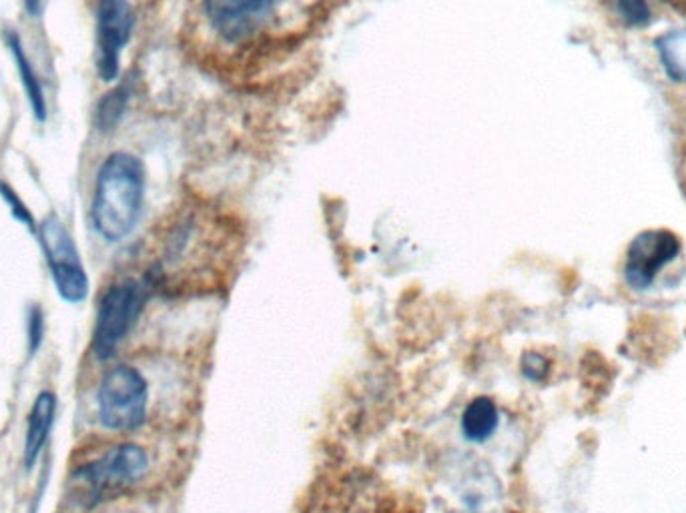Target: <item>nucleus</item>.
<instances>
[{
    "mask_svg": "<svg viewBox=\"0 0 686 513\" xmlns=\"http://www.w3.org/2000/svg\"><path fill=\"white\" fill-rule=\"evenodd\" d=\"M135 12L127 0H101L97 9V72L112 82L121 71V52L131 41Z\"/></svg>",
    "mask_w": 686,
    "mask_h": 513,
    "instance_id": "nucleus-6",
    "label": "nucleus"
},
{
    "mask_svg": "<svg viewBox=\"0 0 686 513\" xmlns=\"http://www.w3.org/2000/svg\"><path fill=\"white\" fill-rule=\"evenodd\" d=\"M24 9L31 17L39 19L45 11V0H24Z\"/></svg>",
    "mask_w": 686,
    "mask_h": 513,
    "instance_id": "nucleus-17",
    "label": "nucleus"
},
{
    "mask_svg": "<svg viewBox=\"0 0 686 513\" xmlns=\"http://www.w3.org/2000/svg\"><path fill=\"white\" fill-rule=\"evenodd\" d=\"M500 425V413L494 399L476 397L462 413V433L470 442L482 443L494 435Z\"/></svg>",
    "mask_w": 686,
    "mask_h": 513,
    "instance_id": "nucleus-11",
    "label": "nucleus"
},
{
    "mask_svg": "<svg viewBox=\"0 0 686 513\" xmlns=\"http://www.w3.org/2000/svg\"><path fill=\"white\" fill-rule=\"evenodd\" d=\"M0 197L11 207L12 217H14L17 221L22 223V225H24L29 231L35 233V235L39 233V225L35 221L31 209L22 203L21 197L17 195V191L12 189L9 182L0 181Z\"/></svg>",
    "mask_w": 686,
    "mask_h": 513,
    "instance_id": "nucleus-15",
    "label": "nucleus"
},
{
    "mask_svg": "<svg viewBox=\"0 0 686 513\" xmlns=\"http://www.w3.org/2000/svg\"><path fill=\"white\" fill-rule=\"evenodd\" d=\"M522 372H525L526 377L528 379H532V382H540V379H545L546 373H548V362H546L542 355H538V353H528L525 357V363H522Z\"/></svg>",
    "mask_w": 686,
    "mask_h": 513,
    "instance_id": "nucleus-16",
    "label": "nucleus"
},
{
    "mask_svg": "<svg viewBox=\"0 0 686 513\" xmlns=\"http://www.w3.org/2000/svg\"><path fill=\"white\" fill-rule=\"evenodd\" d=\"M151 287V282L125 279L105 289L97 305L92 329V352L101 362L111 359L117 347L127 339L135 323L141 317Z\"/></svg>",
    "mask_w": 686,
    "mask_h": 513,
    "instance_id": "nucleus-3",
    "label": "nucleus"
},
{
    "mask_svg": "<svg viewBox=\"0 0 686 513\" xmlns=\"http://www.w3.org/2000/svg\"><path fill=\"white\" fill-rule=\"evenodd\" d=\"M280 0H213L212 19L219 31L237 37L249 22L272 11Z\"/></svg>",
    "mask_w": 686,
    "mask_h": 513,
    "instance_id": "nucleus-8",
    "label": "nucleus"
},
{
    "mask_svg": "<svg viewBox=\"0 0 686 513\" xmlns=\"http://www.w3.org/2000/svg\"><path fill=\"white\" fill-rule=\"evenodd\" d=\"M131 82L125 81L102 97L95 111V125L99 131H112L121 122L127 105L131 101Z\"/></svg>",
    "mask_w": 686,
    "mask_h": 513,
    "instance_id": "nucleus-12",
    "label": "nucleus"
},
{
    "mask_svg": "<svg viewBox=\"0 0 686 513\" xmlns=\"http://www.w3.org/2000/svg\"><path fill=\"white\" fill-rule=\"evenodd\" d=\"M7 47L11 49L12 59L17 65V71L21 77L22 89L27 92V99L31 105L32 115L37 121H47V99H45V91H42L41 81L37 77V72L32 69L31 61L24 52L22 47L21 37L17 32H7Z\"/></svg>",
    "mask_w": 686,
    "mask_h": 513,
    "instance_id": "nucleus-10",
    "label": "nucleus"
},
{
    "mask_svg": "<svg viewBox=\"0 0 686 513\" xmlns=\"http://www.w3.org/2000/svg\"><path fill=\"white\" fill-rule=\"evenodd\" d=\"M612 4L616 14L626 22L628 27L643 29L653 22V12L646 0H608Z\"/></svg>",
    "mask_w": 686,
    "mask_h": 513,
    "instance_id": "nucleus-13",
    "label": "nucleus"
},
{
    "mask_svg": "<svg viewBox=\"0 0 686 513\" xmlns=\"http://www.w3.org/2000/svg\"><path fill=\"white\" fill-rule=\"evenodd\" d=\"M47 323H45V312L41 305H31L27 312V349L29 357H35L45 343Z\"/></svg>",
    "mask_w": 686,
    "mask_h": 513,
    "instance_id": "nucleus-14",
    "label": "nucleus"
},
{
    "mask_svg": "<svg viewBox=\"0 0 686 513\" xmlns=\"http://www.w3.org/2000/svg\"><path fill=\"white\" fill-rule=\"evenodd\" d=\"M145 201V167L131 152H111L97 172L92 225L105 241L119 243L137 227Z\"/></svg>",
    "mask_w": 686,
    "mask_h": 513,
    "instance_id": "nucleus-1",
    "label": "nucleus"
},
{
    "mask_svg": "<svg viewBox=\"0 0 686 513\" xmlns=\"http://www.w3.org/2000/svg\"><path fill=\"white\" fill-rule=\"evenodd\" d=\"M147 470L149 455L141 445L122 443L72 473L69 483L71 497L82 507L91 510L127 492L145 477Z\"/></svg>",
    "mask_w": 686,
    "mask_h": 513,
    "instance_id": "nucleus-2",
    "label": "nucleus"
},
{
    "mask_svg": "<svg viewBox=\"0 0 686 513\" xmlns=\"http://www.w3.org/2000/svg\"><path fill=\"white\" fill-rule=\"evenodd\" d=\"M99 420L111 432L139 430L147 420L149 385L139 369L131 365L112 367L97 392Z\"/></svg>",
    "mask_w": 686,
    "mask_h": 513,
    "instance_id": "nucleus-4",
    "label": "nucleus"
},
{
    "mask_svg": "<svg viewBox=\"0 0 686 513\" xmlns=\"http://www.w3.org/2000/svg\"><path fill=\"white\" fill-rule=\"evenodd\" d=\"M37 237L41 239L45 259L49 265L52 282L57 293L67 303H82L89 295V277L82 267L81 255L75 245L71 233L59 219V215L51 213L39 225Z\"/></svg>",
    "mask_w": 686,
    "mask_h": 513,
    "instance_id": "nucleus-5",
    "label": "nucleus"
},
{
    "mask_svg": "<svg viewBox=\"0 0 686 513\" xmlns=\"http://www.w3.org/2000/svg\"><path fill=\"white\" fill-rule=\"evenodd\" d=\"M680 253V239L666 229H648L636 235L626 251L625 279L636 292H645L658 273L675 262Z\"/></svg>",
    "mask_w": 686,
    "mask_h": 513,
    "instance_id": "nucleus-7",
    "label": "nucleus"
},
{
    "mask_svg": "<svg viewBox=\"0 0 686 513\" xmlns=\"http://www.w3.org/2000/svg\"><path fill=\"white\" fill-rule=\"evenodd\" d=\"M55 413H57V397H55V393H39L35 403H32V410L29 413V425H27V435H24V465H27V470L35 467V463L39 460L45 443H47L49 435H51Z\"/></svg>",
    "mask_w": 686,
    "mask_h": 513,
    "instance_id": "nucleus-9",
    "label": "nucleus"
}]
</instances>
